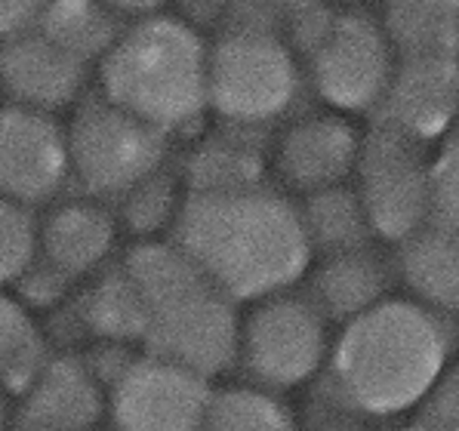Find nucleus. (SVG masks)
Segmentation results:
<instances>
[{
    "instance_id": "obj_14",
    "label": "nucleus",
    "mask_w": 459,
    "mask_h": 431,
    "mask_svg": "<svg viewBox=\"0 0 459 431\" xmlns=\"http://www.w3.org/2000/svg\"><path fill=\"white\" fill-rule=\"evenodd\" d=\"M377 111L379 124L420 145L447 136L459 117V56L398 59Z\"/></svg>"
},
{
    "instance_id": "obj_9",
    "label": "nucleus",
    "mask_w": 459,
    "mask_h": 431,
    "mask_svg": "<svg viewBox=\"0 0 459 431\" xmlns=\"http://www.w3.org/2000/svg\"><path fill=\"white\" fill-rule=\"evenodd\" d=\"M394 62L383 22L364 13H336L306 53V81L324 108L351 117L379 108Z\"/></svg>"
},
{
    "instance_id": "obj_29",
    "label": "nucleus",
    "mask_w": 459,
    "mask_h": 431,
    "mask_svg": "<svg viewBox=\"0 0 459 431\" xmlns=\"http://www.w3.org/2000/svg\"><path fill=\"white\" fill-rule=\"evenodd\" d=\"M420 419L432 422L441 431H459V366L444 370L426 401L420 404Z\"/></svg>"
},
{
    "instance_id": "obj_35",
    "label": "nucleus",
    "mask_w": 459,
    "mask_h": 431,
    "mask_svg": "<svg viewBox=\"0 0 459 431\" xmlns=\"http://www.w3.org/2000/svg\"><path fill=\"white\" fill-rule=\"evenodd\" d=\"M404 431H441V428L432 426V422H426V419H416L413 426H407Z\"/></svg>"
},
{
    "instance_id": "obj_25",
    "label": "nucleus",
    "mask_w": 459,
    "mask_h": 431,
    "mask_svg": "<svg viewBox=\"0 0 459 431\" xmlns=\"http://www.w3.org/2000/svg\"><path fill=\"white\" fill-rule=\"evenodd\" d=\"M186 185H182L179 176H169L167 169H158L154 176L139 182L136 188H130L124 197H117L121 210L117 222L121 231H130L139 240H160L169 237L179 222L182 203H186Z\"/></svg>"
},
{
    "instance_id": "obj_30",
    "label": "nucleus",
    "mask_w": 459,
    "mask_h": 431,
    "mask_svg": "<svg viewBox=\"0 0 459 431\" xmlns=\"http://www.w3.org/2000/svg\"><path fill=\"white\" fill-rule=\"evenodd\" d=\"M53 0H0V40L34 31Z\"/></svg>"
},
{
    "instance_id": "obj_26",
    "label": "nucleus",
    "mask_w": 459,
    "mask_h": 431,
    "mask_svg": "<svg viewBox=\"0 0 459 431\" xmlns=\"http://www.w3.org/2000/svg\"><path fill=\"white\" fill-rule=\"evenodd\" d=\"M44 358L34 315L13 289H0V385L10 388L16 383L22 388Z\"/></svg>"
},
{
    "instance_id": "obj_37",
    "label": "nucleus",
    "mask_w": 459,
    "mask_h": 431,
    "mask_svg": "<svg viewBox=\"0 0 459 431\" xmlns=\"http://www.w3.org/2000/svg\"><path fill=\"white\" fill-rule=\"evenodd\" d=\"M0 96H4V87H0Z\"/></svg>"
},
{
    "instance_id": "obj_12",
    "label": "nucleus",
    "mask_w": 459,
    "mask_h": 431,
    "mask_svg": "<svg viewBox=\"0 0 459 431\" xmlns=\"http://www.w3.org/2000/svg\"><path fill=\"white\" fill-rule=\"evenodd\" d=\"M108 413V388L93 358L47 355L22 385L19 431H96Z\"/></svg>"
},
{
    "instance_id": "obj_33",
    "label": "nucleus",
    "mask_w": 459,
    "mask_h": 431,
    "mask_svg": "<svg viewBox=\"0 0 459 431\" xmlns=\"http://www.w3.org/2000/svg\"><path fill=\"white\" fill-rule=\"evenodd\" d=\"M385 4H401V6H426V10L459 13V0H385Z\"/></svg>"
},
{
    "instance_id": "obj_31",
    "label": "nucleus",
    "mask_w": 459,
    "mask_h": 431,
    "mask_svg": "<svg viewBox=\"0 0 459 431\" xmlns=\"http://www.w3.org/2000/svg\"><path fill=\"white\" fill-rule=\"evenodd\" d=\"M169 4H176V16L186 19L188 25H195L197 31L207 25H219L225 22V19L231 16V10H235L238 0H169Z\"/></svg>"
},
{
    "instance_id": "obj_20",
    "label": "nucleus",
    "mask_w": 459,
    "mask_h": 431,
    "mask_svg": "<svg viewBox=\"0 0 459 431\" xmlns=\"http://www.w3.org/2000/svg\"><path fill=\"white\" fill-rule=\"evenodd\" d=\"M77 321L102 345H117V349L139 345L143 349L148 306L124 265H108L87 280V289L77 302Z\"/></svg>"
},
{
    "instance_id": "obj_32",
    "label": "nucleus",
    "mask_w": 459,
    "mask_h": 431,
    "mask_svg": "<svg viewBox=\"0 0 459 431\" xmlns=\"http://www.w3.org/2000/svg\"><path fill=\"white\" fill-rule=\"evenodd\" d=\"M105 6H111V10L117 13V16H152V13H160L169 0H102Z\"/></svg>"
},
{
    "instance_id": "obj_27",
    "label": "nucleus",
    "mask_w": 459,
    "mask_h": 431,
    "mask_svg": "<svg viewBox=\"0 0 459 431\" xmlns=\"http://www.w3.org/2000/svg\"><path fill=\"white\" fill-rule=\"evenodd\" d=\"M40 256V216L0 197V289H13Z\"/></svg>"
},
{
    "instance_id": "obj_3",
    "label": "nucleus",
    "mask_w": 459,
    "mask_h": 431,
    "mask_svg": "<svg viewBox=\"0 0 459 431\" xmlns=\"http://www.w3.org/2000/svg\"><path fill=\"white\" fill-rule=\"evenodd\" d=\"M121 265L148 306L143 351L210 383L238 364L241 306L219 293L173 237L139 240Z\"/></svg>"
},
{
    "instance_id": "obj_34",
    "label": "nucleus",
    "mask_w": 459,
    "mask_h": 431,
    "mask_svg": "<svg viewBox=\"0 0 459 431\" xmlns=\"http://www.w3.org/2000/svg\"><path fill=\"white\" fill-rule=\"evenodd\" d=\"M13 428H19L16 407H13L10 398H6V388L0 385V431H13Z\"/></svg>"
},
{
    "instance_id": "obj_13",
    "label": "nucleus",
    "mask_w": 459,
    "mask_h": 431,
    "mask_svg": "<svg viewBox=\"0 0 459 431\" xmlns=\"http://www.w3.org/2000/svg\"><path fill=\"white\" fill-rule=\"evenodd\" d=\"M364 136L351 117L339 111H315L296 117L272 151V169L287 188L302 197L351 182Z\"/></svg>"
},
{
    "instance_id": "obj_21",
    "label": "nucleus",
    "mask_w": 459,
    "mask_h": 431,
    "mask_svg": "<svg viewBox=\"0 0 459 431\" xmlns=\"http://www.w3.org/2000/svg\"><path fill=\"white\" fill-rule=\"evenodd\" d=\"M299 216L302 225H306V235L315 256L358 250V246L373 244L370 222H367V213L361 201H358L355 188H351V182L306 194L299 203Z\"/></svg>"
},
{
    "instance_id": "obj_8",
    "label": "nucleus",
    "mask_w": 459,
    "mask_h": 431,
    "mask_svg": "<svg viewBox=\"0 0 459 431\" xmlns=\"http://www.w3.org/2000/svg\"><path fill=\"white\" fill-rule=\"evenodd\" d=\"M351 182L373 237L401 246L432 222V160L413 139L377 124L364 136Z\"/></svg>"
},
{
    "instance_id": "obj_10",
    "label": "nucleus",
    "mask_w": 459,
    "mask_h": 431,
    "mask_svg": "<svg viewBox=\"0 0 459 431\" xmlns=\"http://www.w3.org/2000/svg\"><path fill=\"white\" fill-rule=\"evenodd\" d=\"M111 431H201L213 383L139 349L105 379Z\"/></svg>"
},
{
    "instance_id": "obj_6",
    "label": "nucleus",
    "mask_w": 459,
    "mask_h": 431,
    "mask_svg": "<svg viewBox=\"0 0 459 431\" xmlns=\"http://www.w3.org/2000/svg\"><path fill=\"white\" fill-rule=\"evenodd\" d=\"M330 327L333 323L306 293L284 289L250 302L241 312L235 366H241L247 383L268 392L299 388L327 370L333 349Z\"/></svg>"
},
{
    "instance_id": "obj_7",
    "label": "nucleus",
    "mask_w": 459,
    "mask_h": 431,
    "mask_svg": "<svg viewBox=\"0 0 459 431\" xmlns=\"http://www.w3.org/2000/svg\"><path fill=\"white\" fill-rule=\"evenodd\" d=\"M167 139L102 93L83 96L65 124L72 182L87 197L117 201L143 179L164 169Z\"/></svg>"
},
{
    "instance_id": "obj_1",
    "label": "nucleus",
    "mask_w": 459,
    "mask_h": 431,
    "mask_svg": "<svg viewBox=\"0 0 459 431\" xmlns=\"http://www.w3.org/2000/svg\"><path fill=\"white\" fill-rule=\"evenodd\" d=\"M169 237L238 306L293 289L315 259L299 203L272 185L188 194Z\"/></svg>"
},
{
    "instance_id": "obj_19",
    "label": "nucleus",
    "mask_w": 459,
    "mask_h": 431,
    "mask_svg": "<svg viewBox=\"0 0 459 431\" xmlns=\"http://www.w3.org/2000/svg\"><path fill=\"white\" fill-rule=\"evenodd\" d=\"M398 274L411 299L441 317H459V235L429 222L401 244Z\"/></svg>"
},
{
    "instance_id": "obj_5",
    "label": "nucleus",
    "mask_w": 459,
    "mask_h": 431,
    "mask_svg": "<svg viewBox=\"0 0 459 431\" xmlns=\"http://www.w3.org/2000/svg\"><path fill=\"white\" fill-rule=\"evenodd\" d=\"M302 81L299 53L284 38L225 22L207 53V111L225 126L259 130L293 108Z\"/></svg>"
},
{
    "instance_id": "obj_22",
    "label": "nucleus",
    "mask_w": 459,
    "mask_h": 431,
    "mask_svg": "<svg viewBox=\"0 0 459 431\" xmlns=\"http://www.w3.org/2000/svg\"><path fill=\"white\" fill-rule=\"evenodd\" d=\"M38 31L87 65H99L124 28L117 25V13L102 0H53Z\"/></svg>"
},
{
    "instance_id": "obj_16",
    "label": "nucleus",
    "mask_w": 459,
    "mask_h": 431,
    "mask_svg": "<svg viewBox=\"0 0 459 431\" xmlns=\"http://www.w3.org/2000/svg\"><path fill=\"white\" fill-rule=\"evenodd\" d=\"M121 222L99 197H72L40 219V263L65 274L72 284L105 272L117 250Z\"/></svg>"
},
{
    "instance_id": "obj_2",
    "label": "nucleus",
    "mask_w": 459,
    "mask_h": 431,
    "mask_svg": "<svg viewBox=\"0 0 459 431\" xmlns=\"http://www.w3.org/2000/svg\"><path fill=\"white\" fill-rule=\"evenodd\" d=\"M447 317L416 299L388 296L339 327L324 373L349 413L385 419L420 407L447 370Z\"/></svg>"
},
{
    "instance_id": "obj_11",
    "label": "nucleus",
    "mask_w": 459,
    "mask_h": 431,
    "mask_svg": "<svg viewBox=\"0 0 459 431\" xmlns=\"http://www.w3.org/2000/svg\"><path fill=\"white\" fill-rule=\"evenodd\" d=\"M72 182L65 126L47 111L0 105V197L40 207Z\"/></svg>"
},
{
    "instance_id": "obj_28",
    "label": "nucleus",
    "mask_w": 459,
    "mask_h": 431,
    "mask_svg": "<svg viewBox=\"0 0 459 431\" xmlns=\"http://www.w3.org/2000/svg\"><path fill=\"white\" fill-rule=\"evenodd\" d=\"M432 222L459 235V136L432 160Z\"/></svg>"
},
{
    "instance_id": "obj_23",
    "label": "nucleus",
    "mask_w": 459,
    "mask_h": 431,
    "mask_svg": "<svg viewBox=\"0 0 459 431\" xmlns=\"http://www.w3.org/2000/svg\"><path fill=\"white\" fill-rule=\"evenodd\" d=\"M201 431H296V422L278 392L244 379L231 385L213 383Z\"/></svg>"
},
{
    "instance_id": "obj_24",
    "label": "nucleus",
    "mask_w": 459,
    "mask_h": 431,
    "mask_svg": "<svg viewBox=\"0 0 459 431\" xmlns=\"http://www.w3.org/2000/svg\"><path fill=\"white\" fill-rule=\"evenodd\" d=\"M383 31L394 49V59L459 56V13L388 4Z\"/></svg>"
},
{
    "instance_id": "obj_17",
    "label": "nucleus",
    "mask_w": 459,
    "mask_h": 431,
    "mask_svg": "<svg viewBox=\"0 0 459 431\" xmlns=\"http://www.w3.org/2000/svg\"><path fill=\"white\" fill-rule=\"evenodd\" d=\"M308 299L321 308V315L330 323H349L358 315L370 312L388 299V265L370 246H358V250L342 253H324L315 256L306 274Z\"/></svg>"
},
{
    "instance_id": "obj_36",
    "label": "nucleus",
    "mask_w": 459,
    "mask_h": 431,
    "mask_svg": "<svg viewBox=\"0 0 459 431\" xmlns=\"http://www.w3.org/2000/svg\"><path fill=\"white\" fill-rule=\"evenodd\" d=\"M342 4H351V6H361V4H370V0H342Z\"/></svg>"
},
{
    "instance_id": "obj_15",
    "label": "nucleus",
    "mask_w": 459,
    "mask_h": 431,
    "mask_svg": "<svg viewBox=\"0 0 459 431\" xmlns=\"http://www.w3.org/2000/svg\"><path fill=\"white\" fill-rule=\"evenodd\" d=\"M90 65L34 31L0 40V87L13 105L56 115L74 108L87 90Z\"/></svg>"
},
{
    "instance_id": "obj_18",
    "label": "nucleus",
    "mask_w": 459,
    "mask_h": 431,
    "mask_svg": "<svg viewBox=\"0 0 459 431\" xmlns=\"http://www.w3.org/2000/svg\"><path fill=\"white\" fill-rule=\"evenodd\" d=\"M253 130L241 126H225L213 136L201 139L186 167H182V185L188 194H225L244 192V188L265 185L268 160Z\"/></svg>"
},
{
    "instance_id": "obj_4",
    "label": "nucleus",
    "mask_w": 459,
    "mask_h": 431,
    "mask_svg": "<svg viewBox=\"0 0 459 431\" xmlns=\"http://www.w3.org/2000/svg\"><path fill=\"white\" fill-rule=\"evenodd\" d=\"M210 44L173 13L124 28L99 62V93L164 136L195 126L207 111Z\"/></svg>"
}]
</instances>
